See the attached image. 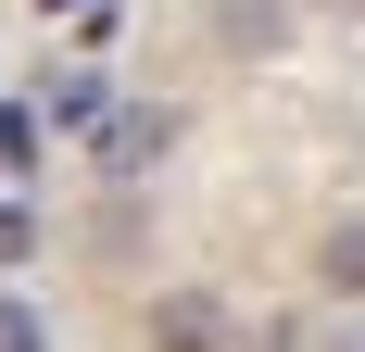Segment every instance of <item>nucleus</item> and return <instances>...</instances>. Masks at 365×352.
<instances>
[{
	"instance_id": "6",
	"label": "nucleus",
	"mask_w": 365,
	"mask_h": 352,
	"mask_svg": "<svg viewBox=\"0 0 365 352\" xmlns=\"http://www.w3.org/2000/svg\"><path fill=\"white\" fill-rule=\"evenodd\" d=\"M340 13H365V0H340Z\"/></svg>"
},
{
	"instance_id": "2",
	"label": "nucleus",
	"mask_w": 365,
	"mask_h": 352,
	"mask_svg": "<svg viewBox=\"0 0 365 352\" xmlns=\"http://www.w3.org/2000/svg\"><path fill=\"white\" fill-rule=\"evenodd\" d=\"M38 126H51V139H101V126H113V88H101V76H51V88H38Z\"/></svg>"
},
{
	"instance_id": "1",
	"label": "nucleus",
	"mask_w": 365,
	"mask_h": 352,
	"mask_svg": "<svg viewBox=\"0 0 365 352\" xmlns=\"http://www.w3.org/2000/svg\"><path fill=\"white\" fill-rule=\"evenodd\" d=\"M164 139H177V126H164L151 101H113V126L88 139V164H101V176H139V164H164Z\"/></svg>"
},
{
	"instance_id": "3",
	"label": "nucleus",
	"mask_w": 365,
	"mask_h": 352,
	"mask_svg": "<svg viewBox=\"0 0 365 352\" xmlns=\"http://www.w3.org/2000/svg\"><path fill=\"white\" fill-rule=\"evenodd\" d=\"M227 315H215V289H164L151 302V352H215Z\"/></svg>"
},
{
	"instance_id": "4",
	"label": "nucleus",
	"mask_w": 365,
	"mask_h": 352,
	"mask_svg": "<svg viewBox=\"0 0 365 352\" xmlns=\"http://www.w3.org/2000/svg\"><path fill=\"white\" fill-rule=\"evenodd\" d=\"M0 352H51V327H38L26 289H0Z\"/></svg>"
},
{
	"instance_id": "5",
	"label": "nucleus",
	"mask_w": 365,
	"mask_h": 352,
	"mask_svg": "<svg viewBox=\"0 0 365 352\" xmlns=\"http://www.w3.org/2000/svg\"><path fill=\"white\" fill-rule=\"evenodd\" d=\"M328 277H340V289H365V227H340V239H328Z\"/></svg>"
}]
</instances>
